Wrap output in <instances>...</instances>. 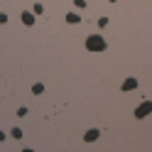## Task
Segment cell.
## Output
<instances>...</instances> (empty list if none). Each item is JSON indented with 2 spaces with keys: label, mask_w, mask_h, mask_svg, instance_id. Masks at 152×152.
<instances>
[{
  "label": "cell",
  "mask_w": 152,
  "mask_h": 152,
  "mask_svg": "<svg viewBox=\"0 0 152 152\" xmlns=\"http://www.w3.org/2000/svg\"><path fill=\"white\" fill-rule=\"evenodd\" d=\"M0 140H5V132H0Z\"/></svg>",
  "instance_id": "obj_10"
},
{
  "label": "cell",
  "mask_w": 152,
  "mask_h": 152,
  "mask_svg": "<svg viewBox=\"0 0 152 152\" xmlns=\"http://www.w3.org/2000/svg\"><path fill=\"white\" fill-rule=\"evenodd\" d=\"M74 5L76 7H86V0H74Z\"/></svg>",
  "instance_id": "obj_8"
},
{
  "label": "cell",
  "mask_w": 152,
  "mask_h": 152,
  "mask_svg": "<svg viewBox=\"0 0 152 152\" xmlns=\"http://www.w3.org/2000/svg\"><path fill=\"white\" fill-rule=\"evenodd\" d=\"M66 22L76 25V22H79V15H76V12H69V15H66Z\"/></svg>",
  "instance_id": "obj_6"
},
{
  "label": "cell",
  "mask_w": 152,
  "mask_h": 152,
  "mask_svg": "<svg viewBox=\"0 0 152 152\" xmlns=\"http://www.w3.org/2000/svg\"><path fill=\"white\" fill-rule=\"evenodd\" d=\"M86 49H91V52H103V49H106V39L98 37V34H91L88 39H86Z\"/></svg>",
  "instance_id": "obj_1"
},
{
  "label": "cell",
  "mask_w": 152,
  "mask_h": 152,
  "mask_svg": "<svg viewBox=\"0 0 152 152\" xmlns=\"http://www.w3.org/2000/svg\"><path fill=\"white\" fill-rule=\"evenodd\" d=\"M135 86H137V81H135V79H125V83H123V91H132Z\"/></svg>",
  "instance_id": "obj_3"
},
{
  "label": "cell",
  "mask_w": 152,
  "mask_h": 152,
  "mask_svg": "<svg viewBox=\"0 0 152 152\" xmlns=\"http://www.w3.org/2000/svg\"><path fill=\"white\" fill-rule=\"evenodd\" d=\"M22 22H25L27 27L34 25V15H32V12H22Z\"/></svg>",
  "instance_id": "obj_4"
},
{
  "label": "cell",
  "mask_w": 152,
  "mask_h": 152,
  "mask_svg": "<svg viewBox=\"0 0 152 152\" xmlns=\"http://www.w3.org/2000/svg\"><path fill=\"white\" fill-rule=\"evenodd\" d=\"M83 140H86V142H93V140H98V130H88L86 135H83Z\"/></svg>",
  "instance_id": "obj_5"
},
{
  "label": "cell",
  "mask_w": 152,
  "mask_h": 152,
  "mask_svg": "<svg viewBox=\"0 0 152 152\" xmlns=\"http://www.w3.org/2000/svg\"><path fill=\"white\" fill-rule=\"evenodd\" d=\"M42 91H44L42 83H34V86H32V93H42Z\"/></svg>",
  "instance_id": "obj_7"
},
{
  "label": "cell",
  "mask_w": 152,
  "mask_h": 152,
  "mask_svg": "<svg viewBox=\"0 0 152 152\" xmlns=\"http://www.w3.org/2000/svg\"><path fill=\"white\" fill-rule=\"evenodd\" d=\"M0 22H7V15L5 12H0Z\"/></svg>",
  "instance_id": "obj_9"
},
{
  "label": "cell",
  "mask_w": 152,
  "mask_h": 152,
  "mask_svg": "<svg viewBox=\"0 0 152 152\" xmlns=\"http://www.w3.org/2000/svg\"><path fill=\"white\" fill-rule=\"evenodd\" d=\"M150 110H152V103H145V106H140V108L135 110V115H137V118H142V115H147Z\"/></svg>",
  "instance_id": "obj_2"
}]
</instances>
